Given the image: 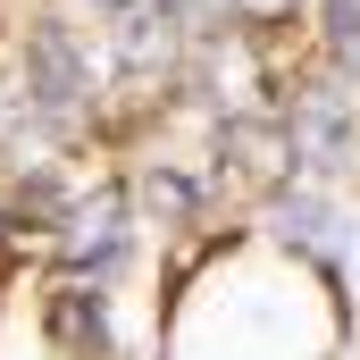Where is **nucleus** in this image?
I'll return each mask as SVG.
<instances>
[{"mask_svg":"<svg viewBox=\"0 0 360 360\" xmlns=\"http://www.w3.org/2000/svg\"><path fill=\"white\" fill-rule=\"evenodd\" d=\"M8 117H17V109H8V101H0V134H8Z\"/></svg>","mask_w":360,"mask_h":360,"instance_id":"9d476101","label":"nucleus"},{"mask_svg":"<svg viewBox=\"0 0 360 360\" xmlns=\"http://www.w3.org/2000/svg\"><path fill=\"white\" fill-rule=\"evenodd\" d=\"M176 51H184V25H176V8H134L126 25H117V59L134 68V76H151V68H176Z\"/></svg>","mask_w":360,"mask_h":360,"instance_id":"39448f33","label":"nucleus"},{"mask_svg":"<svg viewBox=\"0 0 360 360\" xmlns=\"http://www.w3.org/2000/svg\"><path fill=\"white\" fill-rule=\"evenodd\" d=\"M226 8H235L243 25H260V34H269V25H293V0H226Z\"/></svg>","mask_w":360,"mask_h":360,"instance_id":"1a4fd4ad","label":"nucleus"},{"mask_svg":"<svg viewBox=\"0 0 360 360\" xmlns=\"http://www.w3.org/2000/svg\"><path fill=\"white\" fill-rule=\"evenodd\" d=\"M101 8H134V0H101Z\"/></svg>","mask_w":360,"mask_h":360,"instance_id":"9b49d317","label":"nucleus"},{"mask_svg":"<svg viewBox=\"0 0 360 360\" xmlns=\"http://www.w3.org/2000/svg\"><path fill=\"white\" fill-rule=\"evenodd\" d=\"M285 126H293V143H302V168L335 176V168L352 160V126H344V92H335V84H302Z\"/></svg>","mask_w":360,"mask_h":360,"instance_id":"7ed1b4c3","label":"nucleus"},{"mask_svg":"<svg viewBox=\"0 0 360 360\" xmlns=\"http://www.w3.org/2000/svg\"><path fill=\"white\" fill-rule=\"evenodd\" d=\"M126 252V193H92V201H76L68 218H59V260L68 269H109Z\"/></svg>","mask_w":360,"mask_h":360,"instance_id":"20e7f679","label":"nucleus"},{"mask_svg":"<svg viewBox=\"0 0 360 360\" xmlns=\"http://www.w3.org/2000/svg\"><path fill=\"white\" fill-rule=\"evenodd\" d=\"M319 17H327L335 59H360V0H319Z\"/></svg>","mask_w":360,"mask_h":360,"instance_id":"0eeeda50","label":"nucleus"},{"mask_svg":"<svg viewBox=\"0 0 360 360\" xmlns=\"http://www.w3.org/2000/svg\"><path fill=\"white\" fill-rule=\"evenodd\" d=\"M25 109H42L51 126H68L76 109H84V59H76V42L59 34V25H42L34 42H25Z\"/></svg>","mask_w":360,"mask_h":360,"instance_id":"f03ea898","label":"nucleus"},{"mask_svg":"<svg viewBox=\"0 0 360 360\" xmlns=\"http://www.w3.org/2000/svg\"><path fill=\"white\" fill-rule=\"evenodd\" d=\"M143 201H151L160 218H193V184L168 176V168H151V176H143Z\"/></svg>","mask_w":360,"mask_h":360,"instance_id":"6e6552de","label":"nucleus"},{"mask_svg":"<svg viewBox=\"0 0 360 360\" xmlns=\"http://www.w3.org/2000/svg\"><path fill=\"white\" fill-rule=\"evenodd\" d=\"M218 160L243 184L276 193V184H293V168H302V143H293L285 117H226V126H218Z\"/></svg>","mask_w":360,"mask_h":360,"instance_id":"f257e3e1","label":"nucleus"},{"mask_svg":"<svg viewBox=\"0 0 360 360\" xmlns=\"http://www.w3.org/2000/svg\"><path fill=\"white\" fill-rule=\"evenodd\" d=\"M51 335L68 344V352H109V310H101V293L92 285H59L51 293Z\"/></svg>","mask_w":360,"mask_h":360,"instance_id":"423d86ee","label":"nucleus"}]
</instances>
